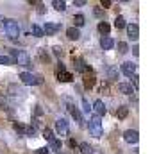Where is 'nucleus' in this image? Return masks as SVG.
<instances>
[{
    "mask_svg": "<svg viewBox=\"0 0 159 154\" xmlns=\"http://www.w3.org/2000/svg\"><path fill=\"white\" fill-rule=\"evenodd\" d=\"M11 61H15L20 66H30V58L25 50H11Z\"/></svg>",
    "mask_w": 159,
    "mask_h": 154,
    "instance_id": "obj_1",
    "label": "nucleus"
},
{
    "mask_svg": "<svg viewBox=\"0 0 159 154\" xmlns=\"http://www.w3.org/2000/svg\"><path fill=\"white\" fill-rule=\"evenodd\" d=\"M20 79L27 86H36V84H41L43 82V77L41 75H36V73H30V72H22L20 73Z\"/></svg>",
    "mask_w": 159,
    "mask_h": 154,
    "instance_id": "obj_2",
    "label": "nucleus"
},
{
    "mask_svg": "<svg viewBox=\"0 0 159 154\" xmlns=\"http://www.w3.org/2000/svg\"><path fill=\"white\" fill-rule=\"evenodd\" d=\"M89 133H91V136L95 138H100L102 136V122H100V117H93L89 118Z\"/></svg>",
    "mask_w": 159,
    "mask_h": 154,
    "instance_id": "obj_3",
    "label": "nucleus"
},
{
    "mask_svg": "<svg viewBox=\"0 0 159 154\" xmlns=\"http://www.w3.org/2000/svg\"><path fill=\"white\" fill-rule=\"evenodd\" d=\"M4 29H6V32H7L13 40L20 36V25H18L16 20H6V22H4Z\"/></svg>",
    "mask_w": 159,
    "mask_h": 154,
    "instance_id": "obj_4",
    "label": "nucleus"
},
{
    "mask_svg": "<svg viewBox=\"0 0 159 154\" xmlns=\"http://www.w3.org/2000/svg\"><path fill=\"white\" fill-rule=\"evenodd\" d=\"M56 131H57L61 136H66V134H68L70 127H68V122H66L65 118H57V120H56Z\"/></svg>",
    "mask_w": 159,
    "mask_h": 154,
    "instance_id": "obj_5",
    "label": "nucleus"
},
{
    "mask_svg": "<svg viewBox=\"0 0 159 154\" xmlns=\"http://www.w3.org/2000/svg\"><path fill=\"white\" fill-rule=\"evenodd\" d=\"M123 140H125L127 143H138L139 134H138L136 129H127V131L123 133Z\"/></svg>",
    "mask_w": 159,
    "mask_h": 154,
    "instance_id": "obj_6",
    "label": "nucleus"
},
{
    "mask_svg": "<svg viewBox=\"0 0 159 154\" xmlns=\"http://www.w3.org/2000/svg\"><path fill=\"white\" fill-rule=\"evenodd\" d=\"M122 72L127 75V77H132V75H136V65L132 63V61H125L122 65Z\"/></svg>",
    "mask_w": 159,
    "mask_h": 154,
    "instance_id": "obj_7",
    "label": "nucleus"
},
{
    "mask_svg": "<svg viewBox=\"0 0 159 154\" xmlns=\"http://www.w3.org/2000/svg\"><path fill=\"white\" fill-rule=\"evenodd\" d=\"M91 110H95V115H97V117H102V115H106V104L102 102L100 99H97V100H95L93 102V108H91Z\"/></svg>",
    "mask_w": 159,
    "mask_h": 154,
    "instance_id": "obj_8",
    "label": "nucleus"
},
{
    "mask_svg": "<svg viewBox=\"0 0 159 154\" xmlns=\"http://www.w3.org/2000/svg\"><path fill=\"white\" fill-rule=\"evenodd\" d=\"M59 29H61V25H59V23L47 22V25H45V29H43V34H47V36H54Z\"/></svg>",
    "mask_w": 159,
    "mask_h": 154,
    "instance_id": "obj_9",
    "label": "nucleus"
},
{
    "mask_svg": "<svg viewBox=\"0 0 159 154\" xmlns=\"http://www.w3.org/2000/svg\"><path fill=\"white\" fill-rule=\"evenodd\" d=\"M100 47L104 49V50H111L113 47H115V40L111 36H102L100 40Z\"/></svg>",
    "mask_w": 159,
    "mask_h": 154,
    "instance_id": "obj_10",
    "label": "nucleus"
},
{
    "mask_svg": "<svg viewBox=\"0 0 159 154\" xmlns=\"http://www.w3.org/2000/svg\"><path fill=\"white\" fill-rule=\"evenodd\" d=\"M127 34H129L130 40H138V36H139V27H138L136 23H129L127 25Z\"/></svg>",
    "mask_w": 159,
    "mask_h": 154,
    "instance_id": "obj_11",
    "label": "nucleus"
},
{
    "mask_svg": "<svg viewBox=\"0 0 159 154\" xmlns=\"http://www.w3.org/2000/svg\"><path fill=\"white\" fill-rule=\"evenodd\" d=\"M75 70L80 72V73H86V72H89V66H88L82 59H75Z\"/></svg>",
    "mask_w": 159,
    "mask_h": 154,
    "instance_id": "obj_12",
    "label": "nucleus"
},
{
    "mask_svg": "<svg viewBox=\"0 0 159 154\" xmlns=\"http://www.w3.org/2000/svg\"><path fill=\"white\" fill-rule=\"evenodd\" d=\"M118 90H120L122 93H125V95H132V93H134L132 84H127V82H120V84H118Z\"/></svg>",
    "mask_w": 159,
    "mask_h": 154,
    "instance_id": "obj_13",
    "label": "nucleus"
},
{
    "mask_svg": "<svg viewBox=\"0 0 159 154\" xmlns=\"http://www.w3.org/2000/svg\"><path fill=\"white\" fill-rule=\"evenodd\" d=\"M66 36L70 38V40H79V38H80V32H79V29L70 27V29H66Z\"/></svg>",
    "mask_w": 159,
    "mask_h": 154,
    "instance_id": "obj_14",
    "label": "nucleus"
},
{
    "mask_svg": "<svg viewBox=\"0 0 159 154\" xmlns=\"http://www.w3.org/2000/svg\"><path fill=\"white\" fill-rule=\"evenodd\" d=\"M79 149L82 154H93V147L89 145L88 142H82V143H79Z\"/></svg>",
    "mask_w": 159,
    "mask_h": 154,
    "instance_id": "obj_15",
    "label": "nucleus"
},
{
    "mask_svg": "<svg viewBox=\"0 0 159 154\" xmlns=\"http://www.w3.org/2000/svg\"><path fill=\"white\" fill-rule=\"evenodd\" d=\"M57 79L61 82H70L73 79V75L70 72H61V73H57Z\"/></svg>",
    "mask_w": 159,
    "mask_h": 154,
    "instance_id": "obj_16",
    "label": "nucleus"
},
{
    "mask_svg": "<svg viewBox=\"0 0 159 154\" xmlns=\"http://www.w3.org/2000/svg\"><path fill=\"white\" fill-rule=\"evenodd\" d=\"M84 20H86V18H84V15H75V16H73V23H75L73 27H75V29H77V27H82V25L86 23Z\"/></svg>",
    "mask_w": 159,
    "mask_h": 154,
    "instance_id": "obj_17",
    "label": "nucleus"
},
{
    "mask_svg": "<svg viewBox=\"0 0 159 154\" xmlns=\"http://www.w3.org/2000/svg\"><path fill=\"white\" fill-rule=\"evenodd\" d=\"M70 113H72V117L75 118V122H82V115H80V111L75 108V106H70Z\"/></svg>",
    "mask_w": 159,
    "mask_h": 154,
    "instance_id": "obj_18",
    "label": "nucleus"
},
{
    "mask_svg": "<svg viewBox=\"0 0 159 154\" xmlns=\"http://www.w3.org/2000/svg\"><path fill=\"white\" fill-rule=\"evenodd\" d=\"M127 115H129V108H127V106H120V108L116 110V117L118 118H125Z\"/></svg>",
    "mask_w": 159,
    "mask_h": 154,
    "instance_id": "obj_19",
    "label": "nucleus"
},
{
    "mask_svg": "<svg viewBox=\"0 0 159 154\" xmlns=\"http://www.w3.org/2000/svg\"><path fill=\"white\" fill-rule=\"evenodd\" d=\"M98 30H100L104 36H107L109 30H111V27H109V23H107V22H100V23H98Z\"/></svg>",
    "mask_w": 159,
    "mask_h": 154,
    "instance_id": "obj_20",
    "label": "nucleus"
},
{
    "mask_svg": "<svg viewBox=\"0 0 159 154\" xmlns=\"http://www.w3.org/2000/svg\"><path fill=\"white\" fill-rule=\"evenodd\" d=\"M30 30H32V34H34L36 38H43V36H45V34H43V29H41L39 25H36V23L30 27Z\"/></svg>",
    "mask_w": 159,
    "mask_h": 154,
    "instance_id": "obj_21",
    "label": "nucleus"
},
{
    "mask_svg": "<svg viewBox=\"0 0 159 154\" xmlns=\"http://www.w3.org/2000/svg\"><path fill=\"white\" fill-rule=\"evenodd\" d=\"M13 127H15V131L18 133V134H23V136H25V133H27V127H25L23 124H20V122H15V125H13Z\"/></svg>",
    "mask_w": 159,
    "mask_h": 154,
    "instance_id": "obj_22",
    "label": "nucleus"
},
{
    "mask_svg": "<svg viewBox=\"0 0 159 154\" xmlns=\"http://www.w3.org/2000/svg\"><path fill=\"white\" fill-rule=\"evenodd\" d=\"M52 6L57 9V11H65V9H66V2H65V0H54V2H52Z\"/></svg>",
    "mask_w": 159,
    "mask_h": 154,
    "instance_id": "obj_23",
    "label": "nucleus"
},
{
    "mask_svg": "<svg viewBox=\"0 0 159 154\" xmlns=\"http://www.w3.org/2000/svg\"><path fill=\"white\" fill-rule=\"evenodd\" d=\"M115 27L116 29H123V27H127V23H125V18H123V16H116Z\"/></svg>",
    "mask_w": 159,
    "mask_h": 154,
    "instance_id": "obj_24",
    "label": "nucleus"
},
{
    "mask_svg": "<svg viewBox=\"0 0 159 154\" xmlns=\"http://www.w3.org/2000/svg\"><path fill=\"white\" fill-rule=\"evenodd\" d=\"M61 147H63V143H61V140H52L50 142V149L52 151H61Z\"/></svg>",
    "mask_w": 159,
    "mask_h": 154,
    "instance_id": "obj_25",
    "label": "nucleus"
},
{
    "mask_svg": "<svg viewBox=\"0 0 159 154\" xmlns=\"http://www.w3.org/2000/svg\"><path fill=\"white\" fill-rule=\"evenodd\" d=\"M118 52H120V54H127V52H129V45L125 43V41H120V43H118Z\"/></svg>",
    "mask_w": 159,
    "mask_h": 154,
    "instance_id": "obj_26",
    "label": "nucleus"
},
{
    "mask_svg": "<svg viewBox=\"0 0 159 154\" xmlns=\"http://www.w3.org/2000/svg\"><path fill=\"white\" fill-rule=\"evenodd\" d=\"M43 138L47 140V142H52V140H56V138H54V133H52L48 127H47V129L43 131Z\"/></svg>",
    "mask_w": 159,
    "mask_h": 154,
    "instance_id": "obj_27",
    "label": "nucleus"
},
{
    "mask_svg": "<svg viewBox=\"0 0 159 154\" xmlns=\"http://www.w3.org/2000/svg\"><path fill=\"white\" fill-rule=\"evenodd\" d=\"M93 84H95V77H86V79H84V86H86V88H91Z\"/></svg>",
    "mask_w": 159,
    "mask_h": 154,
    "instance_id": "obj_28",
    "label": "nucleus"
},
{
    "mask_svg": "<svg viewBox=\"0 0 159 154\" xmlns=\"http://www.w3.org/2000/svg\"><path fill=\"white\" fill-rule=\"evenodd\" d=\"M13 61H11V58L9 56H0V65H11Z\"/></svg>",
    "mask_w": 159,
    "mask_h": 154,
    "instance_id": "obj_29",
    "label": "nucleus"
},
{
    "mask_svg": "<svg viewBox=\"0 0 159 154\" xmlns=\"http://www.w3.org/2000/svg\"><path fill=\"white\" fill-rule=\"evenodd\" d=\"M82 108H84V111H86V113H89V111H91V106H89V102H88L86 99H82Z\"/></svg>",
    "mask_w": 159,
    "mask_h": 154,
    "instance_id": "obj_30",
    "label": "nucleus"
},
{
    "mask_svg": "<svg viewBox=\"0 0 159 154\" xmlns=\"http://www.w3.org/2000/svg\"><path fill=\"white\" fill-rule=\"evenodd\" d=\"M50 152V149L48 147H41V149H38L36 151V154H48Z\"/></svg>",
    "mask_w": 159,
    "mask_h": 154,
    "instance_id": "obj_31",
    "label": "nucleus"
},
{
    "mask_svg": "<svg viewBox=\"0 0 159 154\" xmlns=\"http://www.w3.org/2000/svg\"><path fill=\"white\" fill-rule=\"evenodd\" d=\"M107 73H109V79H116V70L115 68H109Z\"/></svg>",
    "mask_w": 159,
    "mask_h": 154,
    "instance_id": "obj_32",
    "label": "nucleus"
},
{
    "mask_svg": "<svg viewBox=\"0 0 159 154\" xmlns=\"http://www.w3.org/2000/svg\"><path fill=\"white\" fill-rule=\"evenodd\" d=\"M57 73H61V72H66V66L63 65V63H57V70H56Z\"/></svg>",
    "mask_w": 159,
    "mask_h": 154,
    "instance_id": "obj_33",
    "label": "nucleus"
},
{
    "mask_svg": "<svg viewBox=\"0 0 159 154\" xmlns=\"http://www.w3.org/2000/svg\"><path fill=\"white\" fill-rule=\"evenodd\" d=\"M54 54H56L57 58H61V54H63V49H61V47H54Z\"/></svg>",
    "mask_w": 159,
    "mask_h": 154,
    "instance_id": "obj_34",
    "label": "nucleus"
},
{
    "mask_svg": "<svg viewBox=\"0 0 159 154\" xmlns=\"http://www.w3.org/2000/svg\"><path fill=\"white\" fill-rule=\"evenodd\" d=\"M102 6H104V7H109V6H111V0H102Z\"/></svg>",
    "mask_w": 159,
    "mask_h": 154,
    "instance_id": "obj_35",
    "label": "nucleus"
},
{
    "mask_svg": "<svg viewBox=\"0 0 159 154\" xmlns=\"http://www.w3.org/2000/svg\"><path fill=\"white\" fill-rule=\"evenodd\" d=\"M73 4H75V6H84V4H86V2H84V0H75V2H73Z\"/></svg>",
    "mask_w": 159,
    "mask_h": 154,
    "instance_id": "obj_36",
    "label": "nucleus"
},
{
    "mask_svg": "<svg viewBox=\"0 0 159 154\" xmlns=\"http://www.w3.org/2000/svg\"><path fill=\"white\" fill-rule=\"evenodd\" d=\"M68 145H70V147H75V145H77V142H75V140H70V142H68Z\"/></svg>",
    "mask_w": 159,
    "mask_h": 154,
    "instance_id": "obj_37",
    "label": "nucleus"
},
{
    "mask_svg": "<svg viewBox=\"0 0 159 154\" xmlns=\"http://www.w3.org/2000/svg\"><path fill=\"white\" fill-rule=\"evenodd\" d=\"M95 15H97V16H102V9H95Z\"/></svg>",
    "mask_w": 159,
    "mask_h": 154,
    "instance_id": "obj_38",
    "label": "nucleus"
},
{
    "mask_svg": "<svg viewBox=\"0 0 159 154\" xmlns=\"http://www.w3.org/2000/svg\"><path fill=\"white\" fill-rule=\"evenodd\" d=\"M132 52H134V56H138V54H139V49H138V47H134V49H132Z\"/></svg>",
    "mask_w": 159,
    "mask_h": 154,
    "instance_id": "obj_39",
    "label": "nucleus"
},
{
    "mask_svg": "<svg viewBox=\"0 0 159 154\" xmlns=\"http://www.w3.org/2000/svg\"><path fill=\"white\" fill-rule=\"evenodd\" d=\"M57 154H65V152H61V151H59V152H57Z\"/></svg>",
    "mask_w": 159,
    "mask_h": 154,
    "instance_id": "obj_40",
    "label": "nucleus"
}]
</instances>
